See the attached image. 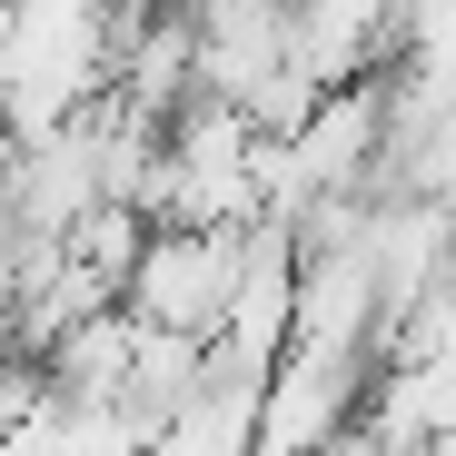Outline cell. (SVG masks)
Masks as SVG:
<instances>
[{
	"instance_id": "1",
	"label": "cell",
	"mask_w": 456,
	"mask_h": 456,
	"mask_svg": "<svg viewBox=\"0 0 456 456\" xmlns=\"http://www.w3.org/2000/svg\"><path fill=\"white\" fill-rule=\"evenodd\" d=\"M239 268H248V228H149V248L129 268L119 308L159 338H218L239 308Z\"/></svg>"
},
{
	"instance_id": "2",
	"label": "cell",
	"mask_w": 456,
	"mask_h": 456,
	"mask_svg": "<svg viewBox=\"0 0 456 456\" xmlns=\"http://www.w3.org/2000/svg\"><path fill=\"white\" fill-rule=\"evenodd\" d=\"M377 397V357L357 347H288L268 367V407H258V456H328Z\"/></svg>"
}]
</instances>
